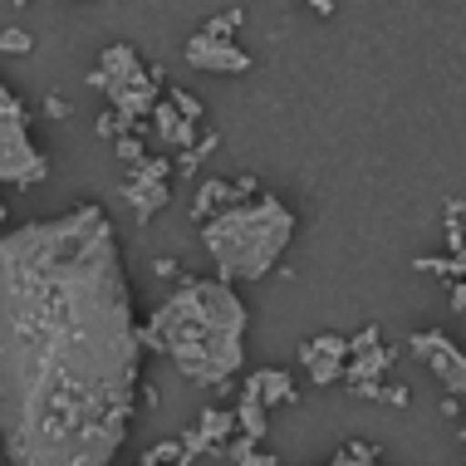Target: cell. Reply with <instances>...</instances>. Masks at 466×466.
I'll return each mask as SVG.
<instances>
[{
	"instance_id": "obj_1",
	"label": "cell",
	"mask_w": 466,
	"mask_h": 466,
	"mask_svg": "<svg viewBox=\"0 0 466 466\" xmlns=\"http://www.w3.org/2000/svg\"><path fill=\"white\" fill-rule=\"evenodd\" d=\"M143 402V324L108 211L0 241V432L10 466H113Z\"/></svg>"
},
{
	"instance_id": "obj_2",
	"label": "cell",
	"mask_w": 466,
	"mask_h": 466,
	"mask_svg": "<svg viewBox=\"0 0 466 466\" xmlns=\"http://www.w3.org/2000/svg\"><path fill=\"white\" fill-rule=\"evenodd\" d=\"M246 324L250 314L236 285L182 275L177 289L143 324V349L162 354L187 383L226 388L246 369Z\"/></svg>"
},
{
	"instance_id": "obj_3",
	"label": "cell",
	"mask_w": 466,
	"mask_h": 466,
	"mask_svg": "<svg viewBox=\"0 0 466 466\" xmlns=\"http://www.w3.org/2000/svg\"><path fill=\"white\" fill-rule=\"evenodd\" d=\"M289 241H295V211L270 192H260L256 201H241V207L221 211L217 221L201 226V246L217 266V280L226 285L266 280L280 266Z\"/></svg>"
},
{
	"instance_id": "obj_4",
	"label": "cell",
	"mask_w": 466,
	"mask_h": 466,
	"mask_svg": "<svg viewBox=\"0 0 466 466\" xmlns=\"http://www.w3.org/2000/svg\"><path fill=\"white\" fill-rule=\"evenodd\" d=\"M94 89L108 94V108L118 113L128 128H143L153 118V108L162 104V69L143 65L133 45H108L98 55V69L89 74Z\"/></svg>"
},
{
	"instance_id": "obj_5",
	"label": "cell",
	"mask_w": 466,
	"mask_h": 466,
	"mask_svg": "<svg viewBox=\"0 0 466 466\" xmlns=\"http://www.w3.org/2000/svg\"><path fill=\"white\" fill-rule=\"evenodd\" d=\"M49 177V157L30 143V123L10 89H0V182L5 187H40Z\"/></svg>"
},
{
	"instance_id": "obj_6",
	"label": "cell",
	"mask_w": 466,
	"mask_h": 466,
	"mask_svg": "<svg viewBox=\"0 0 466 466\" xmlns=\"http://www.w3.org/2000/svg\"><path fill=\"white\" fill-rule=\"evenodd\" d=\"M408 349H412V359H422L432 369V378L447 388V398L466 402V349L457 339H447L442 329H418V334H408Z\"/></svg>"
},
{
	"instance_id": "obj_7",
	"label": "cell",
	"mask_w": 466,
	"mask_h": 466,
	"mask_svg": "<svg viewBox=\"0 0 466 466\" xmlns=\"http://www.w3.org/2000/svg\"><path fill=\"white\" fill-rule=\"evenodd\" d=\"M349 359H354V344H349L344 334H314V339L299 344V363H305V373H309L314 388L339 383L344 369H349Z\"/></svg>"
},
{
	"instance_id": "obj_8",
	"label": "cell",
	"mask_w": 466,
	"mask_h": 466,
	"mask_svg": "<svg viewBox=\"0 0 466 466\" xmlns=\"http://www.w3.org/2000/svg\"><path fill=\"white\" fill-rule=\"evenodd\" d=\"M187 65L192 69H207V74H246L250 69V55L231 35H211V30H197L187 40Z\"/></svg>"
},
{
	"instance_id": "obj_9",
	"label": "cell",
	"mask_w": 466,
	"mask_h": 466,
	"mask_svg": "<svg viewBox=\"0 0 466 466\" xmlns=\"http://www.w3.org/2000/svg\"><path fill=\"white\" fill-rule=\"evenodd\" d=\"M393 349H363V354L349 359V369H344V388L349 393H359V398H378V378H383L388 369H393Z\"/></svg>"
},
{
	"instance_id": "obj_10",
	"label": "cell",
	"mask_w": 466,
	"mask_h": 466,
	"mask_svg": "<svg viewBox=\"0 0 466 466\" xmlns=\"http://www.w3.org/2000/svg\"><path fill=\"white\" fill-rule=\"evenodd\" d=\"M123 201H128L133 221L147 226V217H157V211L172 201V187L157 182V177H137V172H128V182H123Z\"/></svg>"
},
{
	"instance_id": "obj_11",
	"label": "cell",
	"mask_w": 466,
	"mask_h": 466,
	"mask_svg": "<svg viewBox=\"0 0 466 466\" xmlns=\"http://www.w3.org/2000/svg\"><path fill=\"white\" fill-rule=\"evenodd\" d=\"M147 123H153V133H157V143H162V147H182V153H192V147L201 143V137H197V123H192V118H182L172 98H162Z\"/></svg>"
},
{
	"instance_id": "obj_12",
	"label": "cell",
	"mask_w": 466,
	"mask_h": 466,
	"mask_svg": "<svg viewBox=\"0 0 466 466\" xmlns=\"http://www.w3.org/2000/svg\"><path fill=\"white\" fill-rule=\"evenodd\" d=\"M246 393H256L266 408H280V402H295V383H289V373L285 369H256L246 378Z\"/></svg>"
},
{
	"instance_id": "obj_13",
	"label": "cell",
	"mask_w": 466,
	"mask_h": 466,
	"mask_svg": "<svg viewBox=\"0 0 466 466\" xmlns=\"http://www.w3.org/2000/svg\"><path fill=\"white\" fill-rule=\"evenodd\" d=\"M236 427H241V422H236L231 408H201V418H197V432L211 442V451H217V457L226 451V442L236 437Z\"/></svg>"
},
{
	"instance_id": "obj_14",
	"label": "cell",
	"mask_w": 466,
	"mask_h": 466,
	"mask_svg": "<svg viewBox=\"0 0 466 466\" xmlns=\"http://www.w3.org/2000/svg\"><path fill=\"white\" fill-rule=\"evenodd\" d=\"M266 402H260L256 393H246L241 388V398H236V422H241V437H250V442H266Z\"/></svg>"
},
{
	"instance_id": "obj_15",
	"label": "cell",
	"mask_w": 466,
	"mask_h": 466,
	"mask_svg": "<svg viewBox=\"0 0 466 466\" xmlns=\"http://www.w3.org/2000/svg\"><path fill=\"white\" fill-rule=\"evenodd\" d=\"M221 457H226V461H241V466H280L270 451H260V442H250V437H231Z\"/></svg>"
},
{
	"instance_id": "obj_16",
	"label": "cell",
	"mask_w": 466,
	"mask_h": 466,
	"mask_svg": "<svg viewBox=\"0 0 466 466\" xmlns=\"http://www.w3.org/2000/svg\"><path fill=\"white\" fill-rule=\"evenodd\" d=\"M324 466H378V451L369 442H349V447H339Z\"/></svg>"
},
{
	"instance_id": "obj_17",
	"label": "cell",
	"mask_w": 466,
	"mask_h": 466,
	"mask_svg": "<svg viewBox=\"0 0 466 466\" xmlns=\"http://www.w3.org/2000/svg\"><path fill=\"white\" fill-rule=\"evenodd\" d=\"M211 153H217V133H207V137L192 147V153H177V172H182V177H192V172H197Z\"/></svg>"
},
{
	"instance_id": "obj_18",
	"label": "cell",
	"mask_w": 466,
	"mask_h": 466,
	"mask_svg": "<svg viewBox=\"0 0 466 466\" xmlns=\"http://www.w3.org/2000/svg\"><path fill=\"white\" fill-rule=\"evenodd\" d=\"M30 49H35L30 30H20V25H5V30H0V55H30Z\"/></svg>"
},
{
	"instance_id": "obj_19",
	"label": "cell",
	"mask_w": 466,
	"mask_h": 466,
	"mask_svg": "<svg viewBox=\"0 0 466 466\" xmlns=\"http://www.w3.org/2000/svg\"><path fill=\"white\" fill-rule=\"evenodd\" d=\"M147 461H157V466H187V451H182V437H172V442H157L153 451H143Z\"/></svg>"
},
{
	"instance_id": "obj_20",
	"label": "cell",
	"mask_w": 466,
	"mask_h": 466,
	"mask_svg": "<svg viewBox=\"0 0 466 466\" xmlns=\"http://www.w3.org/2000/svg\"><path fill=\"white\" fill-rule=\"evenodd\" d=\"M167 98H172V104H177V113H182V118H201V98L197 94H187V89H177V84H167Z\"/></svg>"
},
{
	"instance_id": "obj_21",
	"label": "cell",
	"mask_w": 466,
	"mask_h": 466,
	"mask_svg": "<svg viewBox=\"0 0 466 466\" xmlns=\"http://www.w3.org/2000/svg\"><path fill=\"white\" fill-rule=\"evenodd\" d=\"M182 451H187V461H197V457H217V451H211V442L197 432V422L182 432Z\"/></svg>"
},
{
	"instance_id": "obj_22",
	"label": "cell",
	"mask_w": 466,
	"mask_h": 466,
	"mask_svg": "<svg viewBox=\"0 0 466 466\" xmlns=\"http://www.w3.org/2000/svg\"><path fill=\"white\" fill-rule=\"evenodd\" d=\"M378 334H383L378 324H369V329H359L354 339H349V344H354V354H363V349H378Z\"/></svg>"
},
{
	"instance_id": "obj_23",
	"label": "cell",
	"mask_w": 466,
	"mask_h": 466,
	"mask_svg": "<svg viewBox=\"0 0 466 466\" xmlns=\"http://www.w3.org/2000/svg\"><path fill=\"white\" fill-rule=\"evenodd\" d=\"M45 113H49V118H55V123H65L74 108H69V104H65V98H59V94H49V98H45Z\"/></svg>"
},
{
	"instance_id": "obj_24",
	"label": "cell",
	"mask_w": 466,
	"mask_h": 466,
	"mask_svg": "<svg viewBox=\"0 0 466 466\" xmlns=\"http://www.w3.org/2000/svg\"><path fill=\"white\" fill-rule=\"evenodd\" d=\"M378 402H393V408H402V402H408V388H398V383L378 388Z\"/></svg>"
},
{
	"instance_id": "obj_25",
	"label": "cell",
	"mask_w": 466,
	"mask_h": 466,
	"mask_svg": "<svg viewBox=\"0 0 466 466\" xmlns=\"http://www.w3.org/2000/svg\"><path fill=\"white\" fill-rule=\"evenodd\" d=\"M153 275H162V280H177V260H167V256L153 260Z\"/></svg>"
},
{
	"instance_id": "obj_26",
	"label": "cell",
	"mask_w": 466,
	"mask_h": 466,
	"mask_svg": "<svg viewBox=\"0 0 466 466\" xmlns=\"http://www.w3.org/2000/svg\"><path fill=\"white\" fill-rule=\"evenodd\" d=\"M451 309H466V280L451 285Z\"/></svg>"
},
{
	"instance_id": "obj_27",
	"label": "cell",
	"mask_w": 466,
	"mask_h": 466,
	"mask_svg": "<svg viewBox=\"0 0 466 466\" xmlns=\"http://www.w3.org/2000/svg\"><path fill=\"white\" fill-rule=\"evenodd\" d=\"M457 432H461V442H466V418H461V427H457Z\"/></svg>"
},
{
	"instance_id": "obj_28",
	"label": "cell",
	"mask_w": 466,
	"mask_h": 466,
	"mask_svg": "<svg viewBox=\"0 0 466 466\" xmlns=\"http://www.w3.org/2000/svg\"><path fill=\"white\" fill-rule=\"evenodd\" d=\"M137 466H157V461H147V457H143V461H137Z\"/></svg>"
}]
</instances>
